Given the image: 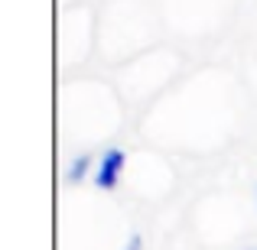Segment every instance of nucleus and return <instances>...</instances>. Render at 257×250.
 I'll return each mask as SVG.
<instances>
[{
    "label": "nucleus",
    "instance_id": "f257e3e1",
    "mask_svg": "<svg viewBox=\"0 0 257 250\" xmlns=\"http://www.w3.org/2000/svg\"><path fill=\"white\" fill-rule=\"evenodd\" d=\"M124 172V153L120 150H107L98 163V172H94V185L98 188H114Z\"/></svg>",
    "mask_w": 257,
    "mask_h": 250
},
{
    "label": "nucleus",
    "instance_id": "7ed1b4c3",
    "mask_svg": "<svg viewBox=\"0 0 257 250\" xmlns=\"http://www.w3.org/2000/svg\"><path fill=\"white\" fill-rule=\"evenodd\" d=\"M140 247H144V240H140V237H137V234H134V237H131V244H127L124 250H140Z\"/></svg>",
    "mask_w": 257,
    "mask_h": 250
},
{
    "label": "nucleus",
    "instance_id": "f03ea898",
    "mask_svg": "<svg viewBox=\"0 0 257 250\" xmlns=\"http://www.w3.org/2000/svg\"><path fill=\"white\" fill-rule=\"evenodd\" d=\"M88 169H91V156H75L69 163V169H65V182H69V185H78L88 175Z\"/></svg>",
    "mask_w": 257,
    "mask_h": 250
}]
</instances>
